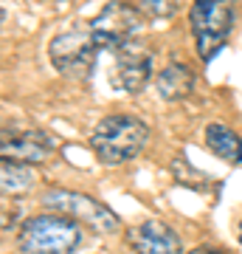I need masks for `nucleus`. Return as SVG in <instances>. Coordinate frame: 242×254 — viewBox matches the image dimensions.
I'll list each match as a JSON object with an SVG mask.
<instances>
[{"label": "nucleus", "instance_id": "f257e3e1", "mask_svg": "<svg viewBox=\"0 0 242 254\" xmlns=\"http://www.w3.org/2000/svg\"><path fill=\"white\" fill-rule=\"evenodd\" d=\"M149 141V127L133 113H110L93 127L90 147L101 164H124L141 153Z\"/></svg>", "mask_w": 242, "mask_h": 254}, {"label": "nucleus", "instance_id": "f03ea898", "mask_svg": "<svg viewBox=\"0 0 242 254\" xmlns=\"http://www.w3.org/2000/svg\"><path fill=\"white\" fill-rule=\"evenodd\" d=\"M82 223L48 212L34 215L17 232V249L23 254H73L82 243Z\"/></svg>", "mask_w": 242, "mask_h": 254}, {"label": "nucleus", "instance_id": "7ed1b4c3", "mask_svg": "<svg viewBox=\"0 0 242 254\" xmlns=\"http://www.w3.org/2000/svg\"><path fill=\"white\" fill-rule=\"evenodd\" d=\"M43 203L48 209H54L56 215H65V218L76 220V223H85V226H90L93 232H101V235H113L121 226V220H118V215L113 209L104 206L101 200L85 195V192L51 187V190H45Z\"/></svg>", "mask_w": 242, "mask_h": 254}, {"label": "nucleus", "instance_id": "20e7f679", "mask_svg": "<svg viewBox=\"0 0 242 254\" xmlns=\"http://www.w3.org/2000/svg\"><path fill=\"white\" fill-rule=\"evenodd\" d=\"M189 23H192V34H194L200 60L208 63L231 34L234 6L225 0H200L189 11Z\"/></svg>", "mask_w": 242, "mask_h": 254}, {"label": "nucleus", "instance_id": "39448f33", "mask_svg": "<svg viewBox=\"0 0 242 254\" xmlns=\"http://www.w3.org/2000/svg\"><path fill=\"white\" fill-rule=\"evenodd\" d=\"M144 26V11L141 6H130V3H107L104 9L90 20V34L96 40L99 48L107 51H121L135 40V34Z\"/></svg>", "mask_w": 242, "mask_h": 254}, {"label": "nucleus", "instance_id": "423d86ee", "mask_svg": "<svg viewBox=\"0 0 242 254\" xmlns=\"http://www.w3.org/2000/svg\"><path fill=\"white\" fill-rule=\"evenodd\" d=\"M96 54H99V46L90 34V28L79 31V28H71V31H62L51 40L48 46V57L59 73L65 76H76V79H88L93 65H96Z\"/></svg>", "mask_w": 242, "mask_h": 254}, {"label": "nucleus", "instance_id": "0eeeda50", "mask_svg": "<svg viewBox=\"0 0 242 254\" xmlns=\"http://www.w3.org/2000/svg\"><path fill=\"white\" fill-rule=\"evenodd\" d=\"M152 76V51H146L141 43H130L121 51H116L113 60V71H110V82L116 91L124 93H141L144 85Z\"/></svg>", "mask_w": 242, "mask_h": 254}, {"label": "nucleus", "instance_id": "6e6552de", "mask_svg": "<svg viewBox=\"0 0 242 254\" xmlns=\"http://www.w3.org/2000/svg\"><path fill=\"white\" fill-rule=\"evenodd\" d=\"M56 150V138L48 136L45 130H3L0 138V153L3 161H14V164H34L45 161L48 155Z\"/></svg>", "mask_w": 242, "mask_h": 254}, {"label": "nucleus", "instance_id": "1a4fd4ad", "mask_svg": "<svg viewBox=\"0 0 242 254\" xmlns=\"http://www.w3.org/2000/svg\"><path fill=\"white\" fill-rule=\"evenodd\" d=\"M127 243L135 254H183L178 232L161 220H144L127 232Z\"/></svg>", "mask_w": 242, "mask_h": 254}, {"label": "nucleus", "instance_id": "9d476101", "mask_svg": "<svg viewBox=\"0 0 242 254\" xmlns=\"http://www.w3.org/2000/svg\"><path fill=\"white\" fill-rule=\"evenodd\" d=\"M155 88L166 102H180L194 91V71L186 63H169L158 76H155Z\"/></svg>", "mask_w": 242, "mask_h": 254}, {"label": "nucleus", "instance_id": "9b49d317", "mask_svg": "<svg viewBox=\"0 0 242 254\" xmlns=\"http://www.w3.org/2000/svg\"><path fill=\"white\" fill-rule=\"evenodd\" d=\"M206 144L208 150L223 158L225 164H242V138L234 133L228 125H220V122H211L206 127Z\"/></svg>", "mask_w": 242, "mask_h": 254}, {"label": "nucleus", "instance_id": "f8f14e48", "mask_svg": "<svg viewBox=\"0 0 242 254\" xmlns=\"http://www.w3.org/2000/svg\"><path fill=\"white\" fill-rule=\"evenodd\" d=\"M0 181H3V192L6 195H20V192H28L37 184V173H34V167H28V164L3 161Z\"/></svg>", "mask_w": 242, "mask_h": 254}, {"label": "nucleus", "instance_id": "ddd939ff", "mask_svg": "<svg viewBox=\"0 0 242 254\" xmlns=\"http://www.w3.org/2000/svg\"><path fill=\"white\" fill-rule=\"evenodd\" d=\"M141 11H149V14H175V6L163 3V0H152V3H144Z\"/></svg>", "mask_w": 242, "mask_h": 254}, {"label": "nucleus", "instance_id": "4468645a", "mask_svg": "<svg viewBox=\"0 0 242 254\" xmlns=\"http://www.w3.org/2000/svg\"><path fill=\"white\" fill-rule=\"evenodd\" d=\"M183 254H220V252H214V249H203V246H200V249H192V252H183Z\"/></svg>", "mask_w": 242, "mask_h": 254}, {"label": "nucleus", "instance_id": "2eb2a0df", "mask_svg": "<svg viewBox=\"0 0 242 254\" xmlns=\"http://www.w3.org/2000/svg\"><path fill=\"white\" fill-rule=\"evenodd\" d=\"M240 243H242V223H240Z\"/></svg>", "mask_w": 242, "mask_h": 254}]
</instances>
